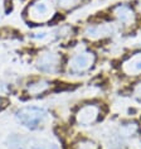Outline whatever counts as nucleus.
<instances>
[{"instance_id":"f257e3e1","label":"nucleus","mask_w":141,"mask_h":149,"mask_svg":"<svg viewBox=\"0 0 141 149\" xmlns=\"http://www.w3.org/2000/svg\"><path fill=\"white\" fill-rule=\"evenodd\" d=\"M48 111L40 106H24L15 113V118L24 128L35 130L48 120Z\"/></svg>"},{"instance_id":"f03ea898","label":"nucleus","mask_w":141,"mask_h":149,"mask_svg":"<svg viewBox=\"0 0 141 149\" xmlns=\"http://www.w3.org/2000/svg\"><path fill=\"white\" fill-rule=\"evenodd\" d=\"M54 5L50 0H34L27 9L29 22L35 24L48 23L54 17Z\"/></svg>"},{"instance_id":"7ed1b4c3","label":"nucleus","mask_w":141,"mask_h":149,"mask_svg":"<svg viewBox=\"0 0 141 149\" xmlns=\"http://www.w3.org/2000/svg\"><path fill=\"white\" fill-rule=\"evenodd\" d=\"M96 62V56L93 52L82 49L76 52L68 62V70L73 74H83L88 72Z\"/></svg>"},{"instance_id":"20e7f679","label":"nucleus","mask_w":141,"mask_h":149,"mask_svg":"<svg viewBox=\"0 0 141 149\" xmlns=\"http://www.w3.org/2000/svg\"><path fill=\"white\" fill-rule=\"evenodd\" d=\"M62 56L54 51H43L35 59V67L40 72L55 74L61 70Z\"/></svg>"},{"instance_id":"39448f33","label":"nucleus","mask_w":141,"mask_h":149,"mask_svg":"<svg viewBox=\"0 0 141 149\" xmlns=\"http://www.w3.org/2000/svg\"><path fill=\"white\" fill-rule=\"evenodd\" d=\"M101 116V107L97 104H86L81 106L75 115L76 123L81 126H91L98 121Z\"/></svg>"},{"instance_id":"423d86ee","label":"nucleus","mask_w":141,"mask_h":149,"mask_svg":"<svg viewBox=\"0 0 141 149\" xmlns=\"http://www.w3.org/2000/svg\"><path fill=\"white\" fill-rule=\"evenodd\" d=\"M112 15L124 27H131L136 23V13L129 4H118L112 9Z\"/></svg>"},{"instance_id":"0eeeda50","label":"nucleus","mask_w":141,"mask_h":149,"mask_svg":"<svg viewBox=\"0 0 141 149\" xmlns=\"http://www.w3.org/2000/svg\"><path fill=\"white\" fill-rule=\"evenodd\" d=\"M113 32L112 25L110 24H93V25H88L84 29L83 34L88 40H101L105 39L107 37H110Z\"/></svg>"},{"instance_id":"6e6552de","label":"nucleus","mask_w":141,"mask_h":149,"mask_svg":"<svg viewBox=\"0 0 141 149\" xmlns=\"http://www.w3.org/2000/svg\"><path fill=\"white\" fill-rule=\"evenodd\" d=\"M121 70L127 76L141 74V52H136L126 58L121 65Z\"/></svg>"},{"instance_id":"1a4fd4ad","label":"nucleus","mask_w":141,"mask_h":149,"mask_svg":"<svg viewBox=\"0 0 141 149\" xmlns=\"http://www.w3.org/2000/svg\"><path fill=\"white\" fill-rule=\"evenodd\" d=\"M52 87V84L48 80L44 79H39L35 81H32L27 85L25 90L30 96H38V95H43L46 94L47 91H49Z\"/></svg>"},{"instance_id":"9d476101","label":"nucleus","mask_w":141,"mask_h":149,"mask_svg":"<svg viewBox=\"0 0 141 149\" xmlns=\"http://www.w3.org/2000/svg\"><path fill=\"white\" fill-rule=\"evenodd\" d=\"M29 147L32 149H59L55 141L47 138H34L29 141Z\"/></svg>"},{"instance_id":"9b49d317","label":"nucleus","mask_w":141,"mask_h":149,"mask_svg":"<svg viewBox=\"0 0 141 149\" xmlns=\"http://www.w3.org/2000/svg\"><path fill=\"white\" fill-rule=\"evenodd\" d=\"M72 149H100V145L92 139L82 138V139H78L73 143Z\"/></svg>"},{"instance_id":"f8f14e48","label":"nucleus","mask_w":141,"mask_h":149,"mask_svg":"<svg viewBox=\"0 0 141 149\" xmlns=\"http://www.w3.org/2000/svg\"><path fill=\"white\" fill-rule=\"evenodd\" d=\"M137 132H139V126H137L136 123H126V124L120 126L118 135L122 136V138L133 136L135 134H137Z\"/></svg>"},{"instance_id":"ddd939ff","label":"nucleus","mask_w":141,"mask_h":149,"mask_svg":"<svg viewBox=\"0 0 141 149\" xmlns=\"http://www.w3.org/2000/svg\"><path fill=\"white\" fill-rule=\"evenodd\" d=\"M82 0H55L57 5L63 10H70L75 9L76 6H78L81 4Z\"/></svg>"},{"instance_id":"4468645a","label":"nucleus","mask_w":141,"mask_h":149,"mask_svg":"<svg viewBox=\"0 0 141 149\" xmlns=\"http://www.w3.org/2000/svg\"><path fill=\"white\" fill-rule=\"evenodd\" d=\"M132 95H133V97H135L136 100L141 101V81L136 82L135 86L132 87Z\"/></svg>"},{"instance_id":"2eb2a0df","label":"nucleus","mask_w":141,"mask_h":149,"mask_svg":"<svg viewBox=\"0 0 141 149\" xmlns=\"http://www.w3.org/2000/svg\"><path fill=\"white\" fill-rule=\"evenodd\" d=\"M1 104H3V100H1V97H0V107H1Z\"/></svg>"}]
</instances>
